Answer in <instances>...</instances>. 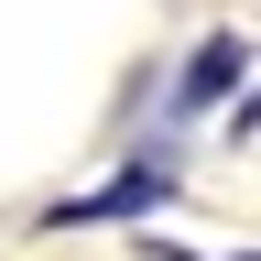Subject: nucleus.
<instances>
[{
    "label": "nucleus",
    "mask_w": 261,
    "mask_h": 261,
    "mask_svg": "<svg viewBox=\"0 0 261 261\" xmlns=\"http://www.w3.org/2000/svg\"><path fill=\"white\" fill-rule=\"evenodd\" d=\"M163 261H185V250H163Z\"/></svg>",
    "instance_id": "obj_3"
},
{
    "label": "nucleus",
    "mask_w": 261,
    "mask_h": 261,
    "mask_svg": "<svg viewBox=\"0 0 261 261\" xmlns=\"http://www.w3.org/2000/svg\"><path fill=\"white\" fill-rule=\"evenodd\" d=\"M163 196H174V163H130L120 185H98V196H76V207H55V228H98V218H152Z\"/></svg>",
    "instance_id": "obj_1"
},
{
    "label": "nucleus",
    "mask_w": 261,
    "mask_h": 261,
    "mask_svg": "<svg viewBox=\"0 0 261 261\" xmlns=\"http://www.w3.org/2000/svg\"><path fill=\"white\" fill-rule=\"evenodd\" d=\"M228 87H250V44H240V33H207L174 98H185V109H207V98H228Z\"/></svg>",
    "instance_id": "obj_2"
}]
</instances>
